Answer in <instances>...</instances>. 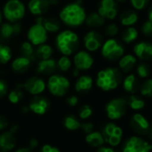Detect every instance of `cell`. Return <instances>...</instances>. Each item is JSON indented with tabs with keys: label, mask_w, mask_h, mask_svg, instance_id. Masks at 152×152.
I'll list each match as a JSON object with an SVG mask.
<instances>
[{
	"label": "cell",
	"mask_w": 152,
	"mask_h": 152,
	"mask_svg": "<svg viewBox=\"0 0 152 152\" xmlns=\"http://www.w3.org/2000/svg\"><path fill=\"white\" fill-rule=\"evenodd\" d=\"M86 12L83 7L82 0H77L73 3L65 6L59 14L60 20L66 25L77 27L82 25L86 19Z\"/></svg>",
	"instance_id": "obj_1"
},
{
	"label": "cell",
	"mask_w": 152,
	"mask_h": 152,
	"mask_svg": "<svg viewBox=\"0 0 152 152\" xmlns=\"http://www.w3.org/2000/svg\"><path fill=\"white\" fill-rule=\"evenodd\" d=\"M122 82V73L117 68L108 67L98 72L96 83L97 86L104 91H109L116 89Z\"/></svg>",
	"instance_id": "obj_2"
},
{
	"label": "cell",
	"mask_w": 152,
	"mask_h": 152,
	"mask_svg": "<svg viewBox=\"0 0 152 152\" xmlns=\"http://www.w3.org/2000/svg\"><path fill=\"white\" fill-rule=\"evenodd\" d=\"M56 46L64 56H70L78 48L79 37L70 30L63 31L56 36Z\"/></svg>",
	"instance_id": "obj_3"
},
{
	"label": "cell",
	"mask_w": 152,
	"mask_h": 152,
	"mask_svg": "<svg viewBox=\"0 0 152 152\" xmlns=\"http://www.w3.org/2000/svg\"><path fill=\"white\" fill-rule=\"evenodd\" d=\"M25 6L20 0H8L3 8V15L9 23H17L25 15Z\"/></svg>",
	"instance_id": "obj_4"
},
{
	"label": "cell",
	"mask_w": 152,
	"mask_h": 152,
	"mask_svg": "<svg viewBox=\"0 0 152 152\" xmlns=\"http://www.w3.org/2000/svg\"><path fill=\"white\" fill-rule=\"evenodd\" d=\"M70 88L69 80L60 74H51L48 81V89L49 92L56 97H63Z\"/></svg>",
	"instance_id": "obj_5"
},
{
	"label": "cell",
	"mask_w": 152,
	"mask_h": 152,
	"mask_svg": "<svg viewBox=\"0 0 152 152\" xmlns=\"http://www.w3.org/2000/svg\"><path fill=\"white\" fill-rule=\"evenodd\" d=\"M43 17L39 15L36 19L35 24H33L27 32L28 40L34 46H39L43 44L48 39V31L42 24Z\"/></svg>",
	"instance_id": "obj_6"
},
{
	"label": "cell",
	"mask_w": 152,
	"mask_h": 152,
	"mask_svg": "<svg viewBox=\"0 0 152 152\" xmlns=\"http://www.w3.org/2000/svg\"><path fill=\"white\" fill-rule=\"evenodd\" d=\"M124 47L114 39H109L102 44L101 54L103 57L107 60L115 61L118 58H121L124 55Z\"/></svg>",
	"instance_id": "obj_7"
},
{
	"label": "cell",
	"mask_w": 152,
	"mask_h": 152,
	"mask_svg": "<svg viewBox=\"0 0 152 152\" xmlns=\"http://www.w3.org/2000/svg\"><path fill=\"white\" fill-rule=\"evenodd\" d=\"M127 106V100H125L124 99H114L107 104L106 113L109 119L117 120L125 115Z\"/></svg>",
	"instance_id": "obj_8"
},
{
	"label": "cell",
	"mask_w": 152,
	"mask_h": 152,
	"mask_svg": "<svg viewBox=\"0 0 152 152\" xmlns=\"http://www.w3.org/2000/svg\"><path fill=\"white\" fill-rule=\"evenodd\" d=\"M102 135L105 141H107L111 146H117L122 140L123 130L121 127L117 126L113 123H108L103 129Z\"/></svg>",
	"instance_id": "obj_9"
},
{
	"label": "cell",
	"mask_w": 152,
	"mask_h": 152,
	"mask_svg": "<svg viewBox=\"0 0 152 152\" xmlns=\"http://www.w3.org/2000/svg\"><path fill=\"white\" fill-rule=\"evenodd\" d=\"M152 144L145 141L140 137L132 136L124 144L123 152H149Z\"/></svg>",
	"instance_id": "obj_10"
},
{
	"label": "cell",
	"mask_w": 152,
	"mask_h": 152,
	"mask_svg": "<svg viewBox=\"0 0 152 152\" xmlns=\"http://www.w3.org/2000/svg\"><path fill=\"white\" fill-rule=\"evenodd\" d=\"M83 44L88 51L95 52L101 48L103 44V37L96 31H90L83 37Z\"/></svg>",
	"instance_id": "obj_11"
},
{
	"label": "cell",
	"mask_w": 152,
	"mask_h": 152,
	"mask_svg": "<svg viewBox=\"0 0 152 152\" xmlns=\"http://www.w3.org/2000/svg\"><path fill=\"white\" fill-rule=\"evenodd\" d=\"M18 126L14 125L9 131L0 134V149L4 152L14 149L16 144L15 132H17Z\"/></svg>",
	"instance_id": "obj_12"
},
{
	"label": "cell",
	"mask_w": 152,
	"mask_h": 152,
	"mask_svg": "<svg viewBox=\"0 0 152 152\" xmlns=\"http://www.w3.org/2000/svg\"><path fill=\"white\" fill-rule=\"evenodd\" d=\"M98 13L105 19L114 20L118 14L115 0H101Z\"/></svg>",
	"instance_id": "obj_13"
},
{
	"label": "cell",
	"mask_w": 152,
	"mask_h": 152,
	"mask_svg": "<svg viewBox=\"0 0 152 152\" xmlns=\"http://www.w3.org/2000/svg\"><path fill=\"white\" fill-rule=\"evenodd\" d=\"M94 63L93 57L91 54L84 50H80L75 54L73 57V64L75 68L79 69L80 71L89 70Z\"/></svg>",
	"instance_id": "obj_14"
},
{
	"label": "cell",
	"mask_w": 152,
	"mask_h": 152,
	"mask_svg": "<svg viewBox=\"0 0 152 152\" xmlns=\"http://www.w3.org/2000/svg\"><path fill=\"white\" fill-rule=\"evenodd\" d=\"M23 88L30 94L36 96L41 94L45 91L46 83L41 78L33 76V77L29 78L25 83H23Z\"/></svg>",
	"instance_id": "obj_15"
},
{
	"label": "cell",
	"mask_w": 152,
	"mask_h": 152,
	"mask_svg": "<svg viewBox=\"0 0 152 152\" xmlns=\"http://www.w3.org/2000/svg\"><path fill=\"white\" fill-rule=\"evenodd\" d=\"M132 130L139 135H145L149 131V124L148 120L140 114H135L132 115L130 121Z\"/></svg>",
	"instance_id": "obj_16"
},
{
	"label": "cell",
	"mask_w": 152,
	"mask_h": 152,
	"mask_svg": "<svg viewBox=\"0 0 152 152\" xmlns=\"http://www.w3.org/2000/svg\"><path fill=\"white\" fill-rule=\"evenodd\" d=\"M22 31L21 23H4L0 25V38L9 39L14 36L18 35Z\"/></svg>",
	"instance_id": "obj_17"
},
{
	"label": "cell",
	"mask_w": 152,
	"mask_h": 152,
	"mask_svg": "<svg viewBox=\"0 0 152 152\" xmlns=\"http://www.w3.org/2000/svg\"><path fill=\"white\" fill-rule=\"evenodd\" d=\"M50 107V102L44 97H35L31 99L29 105V108L36 115H42L48 112Z\"/></svg>",
	"instance_id": "obj_18"
},
{
	"label": "cell",
	"mask_w": 152,
	"mask_h": 152,
	"mask_svg": "<svg viewBox=\"0 0 152 152\" xmlns=\"http://www.w3.org/2000/svg\"><path fill=\"white\" fill-rule=\"evenodd\" d=\"M134 54L141 60H149L152 58V44L147 41L137 43L133 48Z\"/></svg>",
	"instance_id": "obj_19"
},
{
	"label": "cell",
	"mask_w": 152,
	"mask_h": 152,
	"mask_svg": "<svg viewBox=\"0 0 152 152\" xmlns=\"http://www.w3.org/2000/svg\"><path fill=\"white\" fill-rule=\"evenodd\" d=\"M50 6L49 0H31L28 4V8L32 15L39 16L47 13Z\"/></svg>",
	"instance_id": "obj_20"
},
{
	"label": "cell",
	"mask_w": 152,
	"mask_h": 152,
	"mask_svg": "<svg viewBox=\"0 0 152 152\" xmlns=\"http://www.w3.org/2000/svg\"><path fill=\"white\" fill-rule=\"evenodd\" d=\"M57 64L55 59L48 58V59H41L38 63L37 65V72L42 74H53L56 70Z\"/></svg>",
	"instance_id": "obj_21"
},
{
	"label": "cell",
	"mask_w": 152,
	"mask_h": 152,
	"mask_svg": "<svg viewBox=\"0 0 152 152\" xmlns=\"http://www.w3.org/2000/svg\"><path fill=\"white\" fill-rule=\"evenodd\" d=\"M93 85V80L89 75L79 76L75 83V91L79 93H85L91 90Z\"/></svg>",
	"instance_id": "obj_22"
},
{
	"label": "cell",
	"mask_w": 152,
	"mask_h": 152,
	"mask_svg": "<svg viewBox=\"0 0 152 152\" xmlns=\"http://www.w3.org/2000/svg\"><path fill=\"white\" fill-rule=\"evenodd\" d=\"M31 60L25 56H19L12 62V70L17 73H24L30 67Z\"/></svg>",
	"instance_id": "obj_23"
},
{
	"label": "cell",
	"mask_w": 152,
	"mask_h": 152,
	"mask_svg": "<svg viewBox=\"0 0 152 152\" xmlns=\"http://www.w3.org/2000/svg\"><path fill=\"white\" fill-rule=\"evenodd\" d=\"M85 140L90 146H91L93 148L101 147L105 142L102 133H100L99 132H91L88 133L85 137Z\"/></svg>",
	"instance_id": "obj_24"
},
{
	"label": "cell",
	"mask_w": 152,
	"mask_h": 152,
	"mask_svg": "<svg viewBox=\"0 0 152 152\" xmlns=\"http://www.w3.org/2000/svg\"><path fill=\"white\" fill-rule=\"evenodd\" d=\"M86 24L91 28H100L105 24V18H103L99 13H91L86 16L85 22Z\"/></svg>",
	"instance_id": "obj_25"
},
{
	"label": "cell",
	"mask_w": 152,
	"mask_h": 152,
	"mask_svg": "<svg viewBox=\"0 0 152 152\" xmlns=\"http://www.w3.org/2000/svg\"><path fill=\"white\" fill-rule=\"evenodd\" d=\"M121 23L124 26H132L138 21V15L133 10H125L120 15Z\"/></svg>",
	"instance_id": "obj_26"
},
{
	"label": "cell",
	"mask_w": 152,
	"mask_h": 152,
	"mask_svg": "<svg viewBox=\"0 0 152 152\" xmlns=\"http://www.w3.org/2000/svg\"><path fill=\"white\" fill-rule=\"evenodd\" d=\"M136 58L132 55H126L121 57L119 60V67L124 72H129L134 67Z\"/></svg>",
	"instance_id": "obj_27"
},
{
	"label": "cell",
	"mask_w": 152,
	"mask_h": 152,
	"mask_svg": "<svg viewBox=\"0 0 152 152\" xmlns=\"http://www.w3.org/2000/svg\"><path fill=\"white\" fill-rule=\"evenodd\" d=\"M123 86L125 91L129 93H135L138 89V82L134 74H129L124 80Z\"/></svg>",
	"instance_id": "obj_28"
},
{
	"label": "cell",
	"mask_w": 152,
	"mask_h": 152,
	"mask_svg": "<svg viewBox=\"0 0 152 152\" xmlns=\"http://www.w3.org/2000/svg\"><path fill=\"white\" fill-rule=\"evenodd\" d=\"M42 24L48 32H56L60 30V23L57 19L54 17H43Z\"/></svg>",
	"instance_id": "obj_29"
},
{
	"label": "cell",
	"mask_w": 152,
	"mask_h": 152,
	"mask_svg": "<svg viewBox=\"0 0 152 152\" xmlns=\"http://www.w3.org/2000/svg\"><path fill=\"white\" fill-rule=\"evenodd\" d=\"M82 123L72 115H69L64 118V126L69 131H77L81 129Z\"/></svg>",
	"instance_id": "obj_30"
},
{
	"label": "cell",
	"mask_w": 152,
	"mask_h": 152,
	"mask_svg": "<svg viewBox=\"0 0 152 152\" xmlns=\"http://www.w3.org/2000/svg\"><path fill=\"white\" fill-rule=\"evenodd\" d=\"M36 56H38L40 60L41 59H48L50 58L53 54V48L51 46L48 44H40L38 46V48L36 50Z\"/></svg>",
	"instance_id": "obj_31"
},
{
	"label": "cell",
	"mask_w": 152,
	"mask_h": 152,
	"mask_svg": "<svg viewBox=\"0 0 152 152\" xmlns=\"http://www.w3.org/2000/svg\"><path fill=\"white\" fill-rule=\"evenodd\" d=\"M23 84H18L15 89L11 91L8 94V99L12 104H18L23 99Z\"/></svg>",
	"instance_id": "obj_32"
},
{
	"label": "cell",
	"mask_w": 152,
	"mask_h": 152,
	"mask_svg": "<svg viewBox=\"0 0 152 152\" xmlns=\"http://www.w3.org/2000/svg\"><path fill=\"white\" fill-rule=\"evenodd\" d=\"M20 52L23 55V56H25V57L29 58L30 60L34 59L36 56L35 50L32 47V44L30 41H25V42L22 43V45L20 47Z\"/></svg>",
	"instance_id": "obj_33"
},
{
	"label": "cell",
	"mask_w": 152,
	"mask_h": 152,
	"mask_svg": "<svg viewBox=\"0 0 152 152\" xmlns=\"http://www.w3.org/2000/svg\"><path fill=\"white\" fill-rule=\"evenodd\" d=\"M138 31L133 28V27H129L126 30H124L122 33V39L124 43H132V41H134L137 37H138Z\"/></svg>",
	"instance_id": "obj_34"
},
{
	"label": "cell",
	"mask_w": 152,
	"mask_h": 152,
	"mask_svg": "<svg viewBox=\"0 0 152 152\" xmlns=\"http://www.w3.org/2000/svg\"><path fill=\"white\" fill-rule=\"evenodd\" d=\"M127 105L133 110H140L145 107V102L139 96L132 95L127 100Z\"/></svg>",
	"instance_id": "obj_35"
},
{
	"label": "cell",
	"mask_w": 152,
	"mask_h": 152,
	"mask_svg": "<svg viewBox=\"0 0 152 152\" xmlns=\"http://www.w3.org/2000/svg\"><path fill=\"white\" fill-rule=\"evenodd\" d=\"M11 58H12L11 48L7 45L0 44V64H6L11 60Z\"/></svg>",
	"instance_id": "obj_36"
},
{
	"label": "cell",
	"mask_w": 152,
	"mask_h": 152,
	"mask_svg": "<svg viewBox=\"0 0 152 152\" xmlns=\"http://www.w3.org/2000/svg\"><path fill=\"white\" fill-rule=\"evenodd\" d=\"M140 93L142 96L152 97V79L145 80L140 85Z\"/></svg>",
	"instance_id": "obj_37"
},
{
	"label": "cell",
	"mask_w": 152,
	"mask_h": 152,
	"mask_svg": "<svg viewBox=\"0 0 152 152\" xmlns=\"http://www.w3.org/2000/svg\"><path fill=\"white\" fill-rule=\"evenodd\" d=\"M57 67L62 71V72H66L68 71L71 66H72V61L68 57V56H63L59 58L57 62Z\"/></svg>",
	"instance_id": "obj_38"
},
{
	"label": "cell",
	"mask_w": 152,
	"mask_h": 152,
	"mask_svg": "<svg viewBox=\"0 0 152 152\" xmlns=\"http://www.w3.org/2000/svg\"><path fill=\"white\" fill-rule=\"evenodd\" d=\"M137 73L140 78H147L150 73V68L148 64L141 63L137 67Z\"/></svg>",
	"instance_id": "obj_39"
},
{
	"label": "cell",
	"mask_w": 152,
	"mask_h": 152,
	"mask_svg": "<svg viewBox=\"0 0 152 152\" xmlns=\"http://www.w3.org/2000/svg\"><path fill=\"white\" fill-rule=\"evenodd\" d=\"M92 113H93V111H92L91 107H90L89 105H84V106L81 107V108L79 110V117L83 120H86L91 116Z\"/></svg>",
	"instance_id": "obj_40"
},
{
	"label": "cell",
	"mask_w": 152,
	"mask_h": 152,
	"mask_svg": "<svg viewBox=\"0 0 152 152\" xmlns=\"http://www.w3.org/2000/svg\"><path fill=\"white\" fill-rule=\"evenodd\" d=\"M118 31H119L118 26L115 23H109L104 29L105 35L108 36V37H114V36L117 35Z\"/></svg>",
	"instance_id": "obj_41"
},
{
	"label": "cell",
	"mask_w": 152,
	"mask_h": 152,
	"mask_svg": "<svg viewBox=\"0 0 152 152\" xmlns=\"http://www.w3.org/2000/svg\"><path fill=\"white\" fill-rule=\"evenodd\" d=\"M141 32L147 37H152V22L147 21L141 26Z\"/></svg>",
	"instance_id": "obj_42"
},
{
	"label": "cell",
	"mask_w": 152,
	"mask_h": 152,
	"mask_svg": "<svg viewBox=\"0 0 152 152\" xmlns=\"http://www.w3.org/2000/svg\"><path fill=\"white\" fill-rule=\"evenodd\" d=\"M130 1L133 8H135L136 10L144 9L148 3V0H130Z\"/></svg>",
	"instance_id": "obj_43"
},
{
	"label": "cell",
	"mask_w": 152,
	"mask_h": 152,
	"mask_svg": "<svg viewBox=\"0 0 152 152\" xmlns=\"http://www.w3.org/2000/svg\"><path fill=\"white\" fill-rule=\"evenodd\" d=\"M8 91V86L4 80L0 79V98H3L7 95Z\"/></svg>",
	"instance_id": "obj_44"
},
{
	"label": "cell",
	"mask_w": 152,
	"mask_h": 152,
	"mask_svg": "<svg viewBox=\"0 0 152 152\" xmlns=\"http://www.w3.org/2000/svg\"><path fill=\"white\" fill-rule=\"evenodd\" d=\"M93 128H94V125L92 123H90V122H87V123H83L81 124V129H83V131L85 132V133H90L93 131Z\"/></svg>",
	"instance_id": "obj_45"
},
{
	"label": "cell",
	"mask_w": 152,
	"mask_h": 152,
	"mask_svg": "<svg viewBox=\"0 0 152 152\" xmlns=\"http://www.w3.org/2000/svg\"><path fill=\"white\" fill-rule=\"evenodd\" d=\"M39 152H60V150L56 147H54L49 144H46L41 148Z\"/></svg>",
	"instance_id": "obj_46"
},
{
	"label": "cell",
	"mask_w": 152,
	"mask_h": 152,
	"mask_svg": "<svg viewBox=\"0 0 152 152\" xmlns=\"http://www.w3.org/2000/svg\"><path fill=\"white\" fill-rule=\"evenodd\" d=\"M79 102V99L78 98L74 96V95H72V96H69L67 99H66V103L70 106V107H75L76 105L78 104Z\"/></svg>",
	"instance_id": "obj_47"
},
{
	"label": "cell",
	"mask_w": 152,
	"mask_h": 152,
	"mask_svg": "<svg viewBox=\"0 0 152 152\" xmlns=\"http://www.w3.org/2000/svg\"><path fill=\"white\" fill-rule=\"evenodd\" d=\"M8 124H9V122H8L7 118L3 115H0V131L7 128Z\"/></svg>",
	"instance_id": "obj_48"
},
{
	"label": "cell",
	"mask_w": 152,
	"mask_h": 152,
	"mask_svg": "<svg viewBox=\"0 0 152 152\" xmlns=\"http://www.w3.org/2000/svg\"><path fill=\"white\" fill-rule=\"evenodd\" d=\"M96 152H115L113 148H108V147H101L99 148H98V150Z\"/></svg>",
	"instance_id": "obj_49"
},
{
	"label": "cell",
	"mask_w": 152,
	"mask_h": 152,
	"mask_svg": "<svg viewBox=\"0 0 152 152\" xmlns=\"http://www.w3.org/2000/svg\"><path fill=\"white\" fill-rule=\"evenodd\" d=\"M37 146H38V140H37L36 139H32V140H31L29 141V148H30L33 149V148H35Z\"/></svg>",
	"instance_id": "obj_50"
},
{
	"label": "cell",
	"mask_w": 152,
	"mask_h": 152,
	"mask_svg": "<svg viewBox=\"0 0 152 152\" xmlns=\"http://www.w3.org/2000/svg\"><path fill=\"white\" fill-rule=\"evenodd\" d=\"M15 152H32V149L30 148L29 147H27V148H18Z\"/></svg>",
	"instance_id": "obj_51"
},
{
	"label": "cell",
	"mask_w": 152,
	"mask_h": 152,
	"mask_svg": "<svg viewBox=\"0 0 152 152\" xmlns=\"http://www.w3.org/2000/svg\"><path fill=\"white\" fill-rule=\"evenodd\" d=\"M80 70L79 69H77V68H74V70H73V72H72V75L74 76V77H79L80 76Z\"/></svg>",
	"instance_id": "obj_52"
},
{
	"label": "cell",
	"mask_w": 152,
	"mask_h": 152,
	"mask_svg": "<svg viewBox=\"0 0 152 152\" xmlns=\"http://www.w3.org/2000/svg\"><path fill=\"white\" fill-rule=\"evenodd\" d=\"M148 20L152 22V6L148 10Z\"/></svg>",
	"instance_id": "obj_53"
},
{
	"label": "cell",
	"mask_w": 152,
	"mask_h": 152,
	"mask_svg": "<svg viewBox=\"0 0 152 152\" xmlns=\"http://www.w3.org/2000/svg\"><path fill=\"white\" fill-rule=\"evenodd\" d=\"M49 2L51 6H56L58 4V0H49Z\"/></svg>",
	"instance_id": "obj_54"
},
{
	"label": "cell",
	"mask_w": 152,
	"mask_h": 152,
	"mask_svg": "<svg viewBox=\"0 0 152 152\" xmlns=\"http://www.w3.org/2000/svg\"><path fill=\"white\" fill-rule=\"evenodd\" d=\"M148 138H149V140H152V127L151 128H149V131H148Z\"/></svg>",
	"instance_id": "obj_55"
},
{
	"label": "cell",
	"mask_w": 152,
	"mask_h": 152,
	"mask_svg": "<svg viewBox=\"0 0 152 152\" xmlns=\"http://www.w3.org/2000/svg\"><path fill=\"white\" fill-rule=\"evenodd\" d=\"M2 23H3V14L0 12V25L2 24Z\"/></svg>",
	"instance_id": "obj_56"
},
{
	"label": "cell",
	"mask_w": 152,
	"mask_h": 152,
	"mask_svg": "<svg viewBox=\"0 0 152 152\" xmlns=\"http://www.w3.org/2000/svg\"><path fill=\"white\" fill-rule=\"evenodd\" d=\"M116 2H118V3H124V2H125L126 0H115Z\"/></svg>",
	"instance_id": "obj_57"
}]
</instances>
